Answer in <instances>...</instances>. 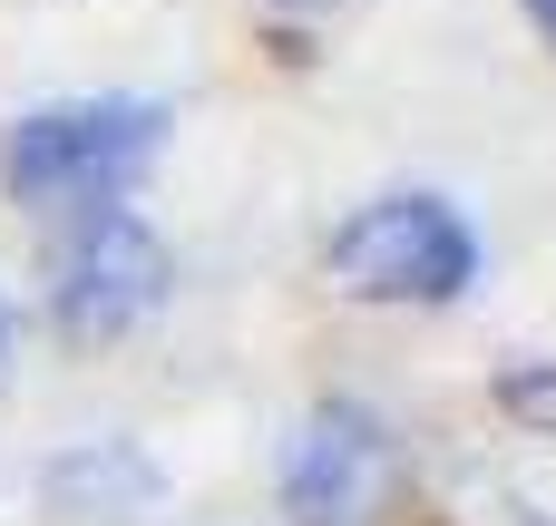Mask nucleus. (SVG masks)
Instances as JSON below:
<instances>
[{
	"mask_svg": "<svg viewBox=\"0 0 556 526\" xmlns=\"http://www.w3.org/2000/svg\"><path fill=\"white\" fill-rule=\"evenodd\" d=\"M323 273L352 303H459L479 283V234L440 195H381L323 244Z\"/></svg>",
	"mask_w": 556,
	"mask_h": 526,
	"instance_id": "nucleus-2",
	"label": "nucleus"
},
{
	"mask_svg": "<svg viewBox=\"0 0 556 526\" xmlns=\"http://www.w3.org/2000/svg\"><path fill=\"white\" fill-rule=\"evenodd\" d=\"M528 20H538V29H547V39H556V0H528Z\"/></svg>",
	"mask_w": 556,
	"mask_h": 526,
	"instance_id": "nucleus-6",
	"label": "nucleus"
},
{
	"mask_svg": "<svg viewBox=\"0 0 556 526\" xmlns=\"http://www.w3.org/2000/svg\"><path fill=\"white\" fill-rule=\"evenodd\" d=\"M0 351H10V293H0Z\"/></svg>",
	"mask_w": 556,
	"mask_h": 526,
	"instance_id": "nucleus-7",
	"label": "nucleus"
},
{
	"mask_svg": "<svg viewBox=\"0 0 556 526\" xmlns=\"http://www.w3.org/2000/svg\"><path fill=\"white\" fill-rule=\"evenodd\" d=\"M166 244L127 215V205H88L68 215V234L49 244V312L68 342H117L127 322H147L166 303Z\"/></svg>",
	"mask_w": 556,
	"mask_h": 526,
	"instance_id": "nucleus-3",
	"label": "nucleus"
},
{
	"mask_svg": "<svg viewBox=\"0 0 556 526\" xmlns=\"http://www.w3.org/2000/svg\"><path fill=\"white\" fill-rule=\"evenodd\" d=\"M401 498V449L362 400H323L303 410V429L283 439V508L303 526H381Z\"/></svg>",
	"mask_w": 556,
	"mask_h": 526,
	"instance_id": "nucleus-4",
	"label": "nucleus"
},
{
	"mask_svg": "<svg viewBox=\"0 0 556 526\" xmlns=\"http://www.w3.org/2000/svg\"><path fill=\"white\" fill-rule=\"evenodd\" d=\"M498 410H508L518 429H556V361H528V371H508V381H498Z\"/></svg>",
	"mask_w": 556,
	"mask_h": 526,
	"instance_id": "nucleus-5",
	"label": "nucleus"
},
{
	"mask_svg": "<svg viewBox=\"0 0 556 526\" xmlns=\"http://www.w3.org/2000/svg\"><path fill=\"white\" fill-rule=\"evenodd\" d=\"M166 146V107L156 98H68V107H29L0 137V185L20 205H117V185L147 176V156Z\"/></svg>",
	"mask_w": 556,
	"mask_h": 526,
	"instance_id": "nucleus-1",
	"label": "nucleus"
}]
</instances>
